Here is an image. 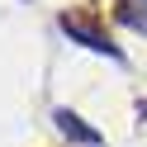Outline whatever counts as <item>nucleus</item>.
Wrapping results in <instances>:
<instances>
[{"label": "nucleus", "mask_w": 147, "mask_h": 147, "mask_svg": "<svg viewBox=\"0 0 147 147\" xmlns=\"http://www.w3.org/2000/svg\"><path fill=\"white\" fill-rule=\"evenodd\" d=\"M57 29L67 33V38H76L81 48L100 52V57H109V62H123V52H119L114 43H109V33H105V29H95V24L86 19V14H67V10H62V14H57Z\"/></svg>", "instance_id": "1"}, {"label": "nucleus", "mask_w": 147, "mask_h": 147, "mask_svg": "<svg viewBox=\"0 0 147 147\" xmlns=\"http://www.w3.org/2000/svg\"><path fill=\"white\" fill-rule=\"evenodd\" d=\"M52 119H57V133L67 138V142H76V147H105V133H100V128H90L76 109L62 105V109H52Z\"/></svg>", "instance_id": "2"}, {"label": "nucleus", "mask_w": 147, "mask_h": 147, "mask_svg": "<svg viewBox=\"0 0 147 147\" xmlns=\"http://www.w3.org/2000/svg\"><path fill=\"white\" fill-rule=\"evenodd\" d=\"M119 19L128 24V29H138V33H147V0H119Z\"/></svg>", "instance_id": "3"}]
</instances>
